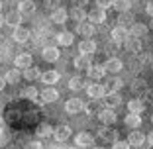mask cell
Returning a JSON list of instances; mask_svg holds the SVG:
<instances>
[{"mask_svg": "<svg viewBox=\"0 0 153 149\" xmlns=\"http://www.w3.org/2000/svg\"><path fill=\"white\" fill-rule=\"evenodd\" d=\"M126 49L131 51V53H137V51H141V43L137 37H131V39H126Z\"/></svg>", "mask_w": 153, "mask_h": 149, "instance_id": "e575fe53", "label": "cell"}, {"mask_svg": "<svg viewBox=\"0 0 153 149\" xmlns=\"http://www.w3.org/2000/svg\"><path fill=\"white\" fill-rule=\"evenodd\" d=\"M69 88H71V90H81V88H86L85 79H81V77H73L71 81H69Z\"/></svg>", "mask_w": 153, "mask_h": 149, "instance_id": "836d02e7", "label": "cell"}, {"mask_svg": "<svg viewBox=\"0 0 153 149\" xmlns=\"http://www.w3.org/2000/svg\"><path fill=\"white\" fill-rule=\"evenodd\" d=\"M79 51H81L82 55H92L96 51V41L90 39V37H85V39L79 43Z\"/></svg>", "mask_w": 153, "mask_h": 149, "instance_id": "4fadbf2b", "label": "cell"}, {"mask_svg": "<svg viewBox=\"0 0 153 149\" xmlns=\"http://www.w3.org/2000/svg\"><path fill=\"white\" fill-rule=\"evenodd\" d=\"M73 65H75L76 71H86V69L92 65V63H90V55H82V53H81L79 57L73 59Z\"/></svg>", "mask_w": 153, "mask_h": 149, "instance_id": "e0dca14e", "label": "cell"}, {"mask_svg": "<svg viewBox=\"0 0 153 149\" xmlns=\"http://www.w3.org/2000/svg\"><path fill=\"white\" fill-rule=\"evenodd\" d=\"M86 94H88V98H92V100H100V98L106 96V88H104V85L92 82V85H86Z\"/></svg>", "mask_w": 153, "mask_h": 149, "instance_id": "6da1fadb", "label": "cell"}, {"mask_svg": "<svg viewBox=\"0 0 153 149\" xmlns=\"http://www.w3.org/2000/svg\"><path fill=\"white\" fill-rule=\"evenodd\" d=\"M147 33H149V27L145 26V24H131V26H130V36L131 37L141 39V37H145Z\"/></svg>", "mask_w": 153, "mask_h": 149, "instance_id": "2e32d148", "label": "cell"}, {"mask_svg": "<svg viewBox=\"0 0 153 149\" xmlns=\"http://www.w3.org/2000/svg\"><path fill=\"white\" fill-rule=\"evenodd\" d=\"M20 22H22V14L20 12H8L4 16V24H8L10 27H18Z\"/></svg>", "mask_w": 153, "mask_h": 149, "instance_id": "cb8c5ba5", "label": "cell"}, {"mask_svg": "<svg viewBox=\"0 0 153 149\" xmlns=\"http://www.w3.org/2000/svg\"><path fill=\"white\" fill-rule=\"evenodd\" d=\"M131 90H134V92L143 90V92H145V82H143V81H140V79H137V81H134V85H131Z\"/></svg>", "mask_w": 153, "mask_h": 149, "instance_id": "60d3db41", "label": "cell"}, {"mask_svg": "<svg viewBox=\"0 0 153 149\" xmlns=\"http://www.w3.org/2000/svg\"><path fill=\"white\" fill-rule=\"evenodd\" d=\"M73 4H75V6H81V8H85V4H88V0H73Z\"/></svg>", "mask_w": 153, "mask_h": 149, "instance_id": "bcb514c9", "label": "cell"}, {"mask_svg": "<svg viewBox=\"0 0 153 149\" xmlns=\"http://www.w3.org/2000/svg\"><path fill=\"white\" fill-rule=\"evenodd\" d=\"M57 4H59V0H45V8H53L55 10Z\"/></svg>", "mask_w": 153, "mask_h": 149, "instance_id": "ee69618b", "label": "cell"}, {"mask_svg": "<svg viewBox=\"0 0 153 149\" xmlns=\"http://www.w3.org/2000/svg\"><path fill=\"white\" fill-rule=\"evenodd\" d=\"M104 69H106V73H112V75H118V73L124 69V63H122L118 57H110L106 63H104Z\"/></svg>", "mask_w": 153, "mask_h": 149, "instance_id": "30bf717a", "label": "cell"}, {"mask_svg": "<svg viewBox=\"0 0 153 149\" xmlns=\"http://www.w3.org/2000/svg\"><path fill=\"white\" fill-rule=\"evenodd\" d=\"M8 85V82H6V79L4 77H0V90H4V86Z\"/></svg>", "mask_w": 153, "mask_h": 149, "instance_id": "681fc988", "label": "cell"}, {"mask_svg": "<svg viewBox=\"0 0 153 149\" xmlns=\"http://www.w3.org/2000/svg\"><path fill=\"white\" fill-rule=\"evenodd\" d=\"M128 143L131 145V147H141V145L145 143V136L141 133V131H137V130H134L128 136Z\"/></svg>", "mask_w": 153, "mask_h": 149, "instance_id": "d6986e66", "label": "cell"}, {"mask_svg": "<svg viewBox=\"0 0 153 149\" xmlns=\"http://www.w3.org/2000/svg\"><path fill=\"white\" fill-rule=\"evenodd\" d=\"M24 149H43V145H41L39 139H30L24 143Z\"/></svg>", "mask_w": 153, "mask_h": 149, "instance_id": "74e56055", "label": "cell"}, {"mask_svg": "<svg viewBox=\"0 0 153 149\" xmlns=\"http://www.w3.org/2000/svg\"><path fill=\"white\" fill-rule=\"evenodd\" d=\"M36 136L37 137H49L53 136V126H49V124H39L36 130Z\"/></svg>", "mask_w": 153, "mask_h": 149, "instance_id": "1f68e13d", "label": "cell"}, {"mask_svg": "<svg viewBox=\"0 0 153 149\" xmlns=\"http://www.w3.org/2000/svg\"><path fill=\"white\" fill-rule=\"evenodd\" d=\"M59 55H61V51L53 45H47V47L41 49V57H43V61H47V63H55L59 59Z\"/></svg>", "mask_w": 153, "mask_h": 149, "instance_id": "5b68a950", "label": "cell"}, {"mask_svg": "<svg viewBox=\"0 0 153 149\" xmlns=\"http://www.w3.org/2000/svg\"><path fill=\"white\" fill-rule=\"evenodd\" d=\"M53 137L61 143V141H67L71 137V128L67 124H59L57 128H53Z\"/></svg>", "mask_w": 153, "mask_h": 149, "instance_id": "3957f363", "label": "cell"}, {"mask_svg": "<svg viewBox=\"0 0 153 149\" xmlns=\"http://www.w3.org/2000/svg\"><path fill=\"white\" fill-rule=\"evenodd\" d=\"M14 41L16 43H26L27 39H30V30L24 26H18V27H14V33H12Z\"/></svg>", "mask_w": 153, "mask_h": 149, "instance_id": "5bb4252c", "label": "cell"}, {"mask_svg": "<svg viewBox=\"0 0 153 149\" xmlns=\"http://www.w3.org/2000/svg\"><path fill=\"white\" fill-rule=\"evenodd\" d=\"M124 124H126L128 128H131V130H137V128L141 126V114H134V112H130L126 118H124Z\"/></svg>", "mask_w": 153, "mask_h": 149, "instance_id": "ffe728a7", "label": "cell"}, {"mask_svg": "<svg viewBox=\"0 0 153 149\" xmlns=\"http://www.w3.org/2000/svg\"><path fill=\"white\" fill-rule=\"evenodd\" d=\"M76 32H79V36H85V37H90L96 33V24L92 22H81L79 26H76Z\"/></svg>", "mask_w": 153, "mask_h": 149, "instance_id": "7c38bea8", "label": "cell"}, {"mask_svg": "<svg viewBox=\"0 0 153 149\" xmlns=\"http://www.w3.org/2000/svg\"><path fill=\"white\" fill-rule=\"evenodd\" d=\"M4 79H6V82H8V85H18L20 79H22V71L14 67V69H10V71L4 75Z\"/></svg>", "mask_w": 153, "mask_h": 149, "instance_id": "4316f807", "label": "cell"}, {"mask_svg": "<svg viewBox=\"0 0 153 149\" xmlns=\"http://www.w3.org/2000/svg\"><path fill=\"white\" fill-rule=\"evenodd\" d=\"M0 131H8V124L4 118H0Z\"/></svg>", "mask_w": 153, "mask_h": 149, "instance_id": "f6af8a7d", "label": "cell"}, {"mask_svg": "<svg viewBox=\"0 0 153 149\" xmlns=\"http://www.w3.org/2000/svg\"><path fill=\"white\" fill-rule=\"evenodd\" d=\"M98 120L104 124V126H112L114 122H116V112H114V108H102L98 112Z\"/></svg>", "mask_w": 153, "mask_h": 149, "instance_id": "277c9868", "label": "cell"}, {"mask_svg": "<svg viewBox=\"0 0 153 149\" xmlns=\"http://www.w3.org/2000/svg\"><path fill=\"white\" fill-rule=\"evenodd\" d=\"M151 124H153V114H151Z\"/></svg>", "mask_w": 153, "mask_h": 149, "instance_id": "11a10c76", "label": "cell"}, {"mask_svg": "<svg viewBox=\"0 0 153 149\" xmlns=\"http://www.w3.org/2000/svg\"><path fill=\"white\" fill-rule=\"evenodd\" d=\"M145 141H147L149 145H153V130H151V131L147 133V137H145Z\"/></svg>", "mask_w": 153, "mask_h": 149, "instance_id": "c3c4849f", "label": "cell"}, {"mask_svg": "<svg viewBox=\"0 0 153 149\" xmlns=\"http://www.w3.org/2000/svg\"><path fill=\"white\" fill-rule=\"evenodd\" d=\"M122 85H124V82L118 77H110L108 81H106V85H104V88H106V92H118L122 88Z\"/></svg>", "mask_w": 153, "mask_h": 149, "instance_id": "f1b7e54d", "label": "cell"}, {"mask_svg": "<svg viewBox=\"0 0 153 149\" xmlns=\"http://www.w3.org/2000/svg\"><path fill=\"white\" fill-rule=\"evenodd\" d=\"M110 37H112L114 43H126V39H128V30L124 26H118V27H114V30H112Z\"/></svg>", "mask_w": 153, "mask_h": 149, "instance_id": "9a60e30c", "label": "cell"}, {"mask_svg": "<svg viewBox=\"0 0 153 149\" xmlns=\"http://www.w3.org/2000/svg\"><path fill=\"white\" fill-rule=\"evenodd\" d=\"M75 145H79V147H90V145H94V137L90 136L88 131H81L75 137Z\"/></svg>", "mask_w": 153, "mask_h": 149, "instance_id": "8fae6325", "label": "cell"}, {"mask_svg": "<svg viewBox=\"0 0 153 149\" xmlns=\"http://www.w3.org/2000/svg\"><path fill=\"white\" fill-rule=\"evenodd\" d=\"M92 149H104V147H92Z\"/></svg>", "mask_w": 153, "mask_h": 149, "instance_id": "f5cc1de1", "label": "cell"}, {"mask_svg": "<svg viewBox=\"0 0 153 149\" xmlns=\"http://www.w3.org/2000/svg\"><path fill=\"white\" fill-rule=\"evenodd\" d=\"M41 81L45 82L47 86H53L55 82H59V73L57 71H45V73H41Z\"/></svg>", "mask_w": 153, "mask_h": 149, "instance_id": "d4e9b609", "label": "cell"}, {"mask_svg": "<svg viewBox=\"0 0 153 149\" xmlns=\"http://www.w3.org/2000/svg\"><path fill=\"white\" fill-rule=\"evenodd\" d=\"M57 98H59V92H57V88H53V86H47V88H43V90L39 92V100L45 102V104L55 102Z\"/></svg>", "mask_w": 153, "mask_h": 149, "instance_id": "8992f818", "label": "cell"}, {"mask_svg": "<svg viewBox=\"0 0 153 149\" xmlns=\"http://www.w3.org/2000/svg\"><path fill=\"white\" fill-rule=\"evenodd\" d=\"M18 10H20V14H32V12H36V2L33 0H22Z\"/></svg>", "mask_w": 153, "mask_h": 149, "instance_id": "d6a6232c", "label": "cell"}, {"mask_svg": "<svg viewBox=\"0 0 153 149\" xmlns=\"http://www.w3.org/2000/svg\"><path fill=\"white\" fill-rule=\"evenodd\" d=\"M65 110H67V114H79L81 110H85V104L81 98H69L65 102Z\"/></svg>", "mask_w": 153, "mask_h": 149, "instance_id": "ba28073f", "label": "cell"}, {"mask_svg": "<svg viewBox=\"0 0 153 149\" xmlns=\"http://www.w3.org/2000/svg\"><path fill=\"white\" fill-rule=\"evenodd\" d=\"M112 8L116 10V12H130L131 8V0H114L112 2Z\"/></svg>", "mask_w": 153, "mask_h": 149, "instance_id": "4dcf8cb0", "label": "cell"}, {"mask_svg": "<svg viewBox=\"0 0 153 149\" xmlns=\"http://www.w3.org/2000/svg\"><path fill=\"white\" fill-rule=\"evenodd\" d=\"M6 149H24V147H20V145L14 143V145H6Z\"/></svg>", "mask_w": 153, "mask_h": 149, "instance_id": "f907efd6", "label": "cell"}, {"mask_svg": "<svg viewBox=\"0 0 153 149\" xmlns=\"http://www.w3.org/2000/svg\"><path fill=\"white\" fill-rule=\"evenodd\" d=\"M128 110H130V112H134V114H143L145 102L141 98H131L130 102H128Z\"/></svg>", "mask_w": 153, "mask_h": 149, "instance_id": "7402d4cb", "label": "cell"}, {"mask_svg": "<svg viewBox=\"0 0 153 149\" xmlns=\"http://www.w3.org/2000/svg\"><path fill=\"white\" fill-rule=\"evenodd\" d=\"M104 75H106L104 65H90V67L86 69V77H88L90 81H98V79H102Z\"/></svg>", "mask_w": 153, "mask_h": 149, "instance_id": "9c48e42d", "label": "cell"}, {"mask_svg": "<svg viewBox=\"0 0 153 149\" xmlns=\"http://www.w3.org/2000/svg\"><path fill=\"white\" fill-rule=\"evenodd\" d=\"M22 77L26 79V81L32 82V81H36V79L41 77V73H39V69H37V67H33V65H32V67H27V69H24V71H22Z\"/></svg>", "mask_w": 153, "mask_h": 149, "instance_id": "f546056e", "label": "cell"}, {"mask_svg": "<svg viewBox=\"0 0 153 149\" xmlns=\"http://www.w3.org/2000/svg\"><path fill=\"white\" fill-rule=\"evenodd\" d=\"M112 2L114 0H96V4H98V8H112Z\"/></svg>", "mask_w": 153, "mask_h": 149, "instance_id": "b9f144b4", "label": "cell"}, {"mask_svg": "<svg viewBox=\"0 0 153 149\" xmlns=\"http://www.w3.org/2000/svg\"><path fill=\"white\" fill-rule=\"evenodd\" d=\"M143 98H145V102L153 104V88H145V92H143Z\"/></svg>", "mask_w": 153, "mask_h": 149, "instance_id": "7bdbcfd3", "label": "cell"}, {"mask_svg": "<svg viewBox=\"0 0 153 149\" xmlns=\"http://www.w3.org/2000/svg\"><path fill=\"white\" fill-rule=\"evenodd\" d=\"M118 24H120V26H131V24H134V16H131L130 12H122L120 14V18H118Z\"/></svg>", "mask_w": 153, "mask_h": 149, "instance_id": "8d00e7d4", "label": "cell"}, {"mask_svg": "<svg viewBox=\"0 0 153 149\" xmlns=\"http://www.w3.org/2000/svg\"><path fill=\"white\" fill-rule=\"evenodd\" d=\"M32 63H33L32 53H20L18 57L14 59V67L20 69V71H24V69H27V67H32Z\"/></svg>", "mask_w": 153, "mask_h": 149, "instance_id": "7a4b0ae2", "label": "cell"}, {"mask_svg": "<svg viewBox=\"0 0 153 149\" xmlns=\"http://www.w3.org/2000/svg\"><path fill=\"white\" fill-rule=\"evenodd\" d=\"M69 16H71L73 20H75V22H85L86 18H88V12H86L85 8H81V6H73V10H71V14H69Z\"/></svg>", "mask_w": 153, "mask_h": 149, "instance_id": "603a6c76", "label": "cell"}, {"mask_svg": "<svg viewBox=\"0 0 153 149\" xmlns=\"http://www.w3.org/2000/svg\"><path fill=\"white\" fill-rule=\"evenodd\" d=\"M145 12H147V16H151V18H153V2H149V4L145 6Z\"/></svg>", "mask_w": 153, "mask_h": 149, "instance_id": "7dc6e473", "label": "cell"}, {"mask_svg": "<svg viewBox=\"0 0 153 149\" xmlns=\"http://www.w3.org/2000/svg\"><path fill=\"white\" fill-rule=\"evenodd\" d=\"M22 96H24V98H27V100H36L37 96H39V92H37L36 86H26V88L22 90Z\"/></svg>", "mask_w": 153, "mask_h": 149, "instance_id": "d590c367", "label": "cell"}, {"mask_svg": "<svg viewBox=\"0 0 153 149\" xmlns=\"http://www.w3.org/2000/svg\"><path fill=\"white\" fill-rule=\"evenodd\" d=\"M73 41H75V33H73V32H61L57 36V43H59V45H63V47L73 45Z\"/></svg>", "mask_w": 153, "mask_h": 149, "instance_id": "484cf974", "label": "cell"}, {"mask_svg": "<svg viewBox=\"0 0 153 149\" xmlns=\"http://www.w3.org/2000/svg\"><path fill=\"white\" fill-rule=\"evenodd\" d=\"M2 24H4V16L0 14V27H2Z\"/></svg>", "mask_w": 153, "mask_h": 149, "instance_id": "816d5d0a", "label": "cell"}, {"mask_svg": "<svg viewBox=\"0 0 153 149\" xmlns=\"http://www.w3.org/2000/svg\"><path fill=\"white\" fill-rule=\"evenodd\" d=\"M88 20L92 24H104L106 22V10L104 8H92V10H88Z\"/></svg>", "mask_w": 153, "mask_h": 149, "instance_id": "52a82bcc", "label": "cell"}, {"mask_svg": "<svg viewBox=\"0 0 153 149\" xmlns=\"http://www.w3.org/2000/svg\"><path fill=\"white\" fill-rule=\"evenodd\" d=\"M104 100H106V106H108V108H116V106L122 104V96L118 94V92H106Z\"/></svg>", "mask_w": 153, "mask_h": 149, "instance_id": "83f0119b", "label": "cell"}, {"mask_svg": "<svg viewBox=\"0 0 153 149\" xmlns=\"http://www.w3.org/2000/svg\"><path fill=\"white\" fill-rule=\"evenodd\" d=\"M0 10H2V0H0Z\"/></svg>", "mask_w": 153, "mask_h": 149, "instance_id": "db71d44e", "label": "cell"}, {"mask_svg": "<svg viewBox=\"0 0 153 149\" xmlns=\"http://www.w3.org/2000/svg\"><path fill=\"white\" fill-rule=\"evenodd\" d=\"M10 141H12V136H10L8 131H0V147L10 145Z\"/></svg>", "mask_w": 153, "mask_h": 149, "instance_id": "f35d334b", "label": "cell"}, {"mask_svg": "<svg viewBox=\"0 0 153 149\" xmlns=\"http://www.w3.org/2000/svg\"><path fill=\"white\" fill-rule=\"evenodd\" d=\"M100 137H102L104 141H110V143H114V141L118 139V130H112V128H108V126H104V128H100Z\"/></svg>", "mask_w": 153, "mask_h": 149, "instance_id": "44dd1931", "label": "cell"}, {"mask_svg": "<svg viewBox=\"0 0 153 149\" xmlns=\"http://www.w3.org/2000/svg\"><path fill=\"white\" fill-rule=\"evenodd\" d=\"M67 20H69V12L65 8H55L53 12H51V22L53 24H61V26H63Z\"/></svg>", "mask_w": 153, "mask_h": 149, "instance_id": "ac0fdd59", "label": "cell"}, {"mask_svg": "<svg viewBox=\"0 0 153 149\" xmlns=\"http://www.w3.org/2000/svg\"><path fill=\"white\" fill-rule=\"evenodd\" d=\"M112 149H131V145L128 143V139L126 141H122V139H116L112 143Z\"/></svg>", "mask_w": 153, "mask_h": 149, "instance_id": "ab89813d", "label": "cell"}]
</instances>
